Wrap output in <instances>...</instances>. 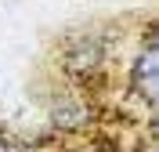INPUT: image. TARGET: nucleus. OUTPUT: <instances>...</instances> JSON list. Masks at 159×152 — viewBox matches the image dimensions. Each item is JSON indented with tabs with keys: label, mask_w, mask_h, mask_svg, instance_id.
<instances>
[{
	"label": "nucleus",
	"mask_w": 159,
	"mask_h": 152,
	"mask_svg": "<svg viewBox=\"0 0 159 152\" xmlns=\"http://www.w3.org/2000/svg\"><path fill=\"white\" fill-rule=\"evenodd\" d=\"M80 120H83L80 105H58V109H54V123H58V127H76Z\"/></svg>",
	"instance_id": "obj_2"
},
{
	"label": "nucleus",
	"mask_w": 159,
	"mask_h": 152,
	"mask_svg": "<svg viewBox=\"0 0 159 152\" xmlns=\"http://www.w3.org/2000/svg\"><path fill=\"white\" fill-rule=\"evenodd\" d=\"M134 91L145 101H156L159 94V54L156 51H141V58L134 62Z\"/></svg>",
	"instance_id": "obj_1"
},
{
	"label": "nucleus",
	"mask_w": 159,
	"mask_h": 152,
	"mask_svg": "<svg viewBox=\"0 0 159 152\" xmlns=\"http://www.w3.org/2000/svg\"><path fill=\"white\" fill-rule=\"evenodd\" d=\"M0 152H4V141H0Z\"/></svg>",
	"instance_id": "obj_4"
},
{
	"label": "nucleus",
	"mask_w": 159,
	"mask_h": 152,
	"mask_svg": "<svg viewBox=\"0 0 159 152\" xmlns=\"http://www.w3.org/2000/svg\"><path fill=\"white\" fill-rule=\"evenodd\" d=\"M4 152H25V149H4Z\"/></svg>",
	"instance_id": "obj_3"
}]
</instances>
